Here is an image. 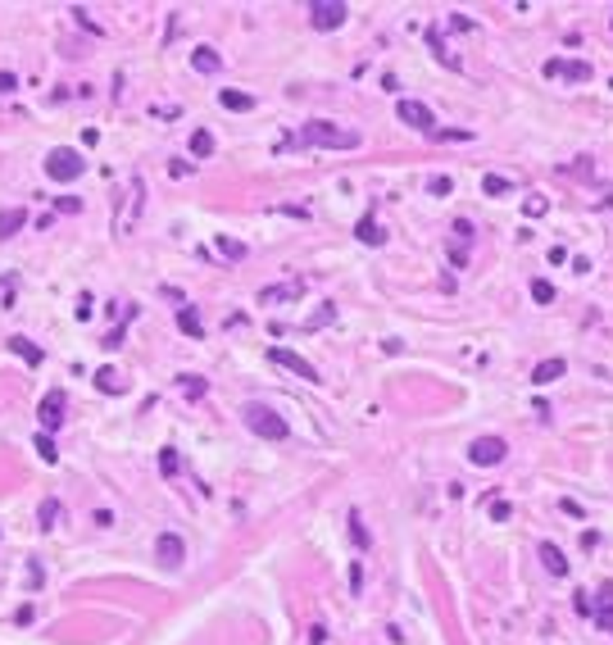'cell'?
I'll return each instance as SVG.
<instances>
[{
    "mask_svg": "<svg viewBox=\"0 0 613 645\" xmlns=\"http://www.w3.org/2000/svg\"><path fill=\"white\" fill-rule=\"evenodd\" d=\"M191 155H195V159H210V155H214V136L205 132V128L191 132Z\"/></svg>",
    "mask_w": 613,
    "mask_h": 645,
    "instance_id": "44dd1931",
    "label": "cell"
},
{
    "mask_svg": "<svg viewBox=\"0 0 613 645\" xmlns=\"http://www.w3.org/2000/svg\"><path fill=\"white\" fill-rule=\"evenodd\" d=\"M155 559L164 568H182V559H187V545H182L177 532H159L155 537Z\"/></svg>",
    "mask_w": 613,
    "mask_h": 645,
    "instance_id": "8992f818",
    "label": "cell"
},
{
    "mask_svg": "<svg viewBox=\"0 0 613 645\" xmlns=\"http://www.w3.org/2000/svg\"><path fill=\"white\" fill-rule=\"evenodd\" d=\"M287 146H323V151H354L359 146V132H350V128H336V123H304V128L291 136Z\"/></svg>",
    "mask_w": 613,
    "mask_h": 645,
    "instance_id": "6da1fadb",
    "label": "cell"
},
{
    "mask_svg": "<svg viewBox=\"0 0 613 645\" xmlns=\"http://www.w3.org/2000/svg\"><path fill=\"white\" fill-rule=\"evenodd\" d=\"M300 291H304V282H282V287H264L259 300L264 305H282V300H300Z\"/></svg>",
    "mask_w": 613,
    "mask_h": 645,
    "instance_id": "4fadbf2b",
    "label": "cell"
},
{
    "mask_svg": "<svg viewBox=\"0 0 613 645\" xmlns=\"http://www.w3.org/2000/svg\"><path fill=\"white\" fill-rule=\"evenodd\" d=\"M505 454H509V445L500 441V437H477V441L468 445V459H473L477 468H495Z\"/></svg>",
    "mask_w": 613,
    "mask_h": 645,
    "instance_id": "5b68a950",
    "label": "cell"
},
{
    "mask_svg": "<svg viewBox=\"0 0 613 645\" xmlns=\"http://www.w3.org/2000/svg\"><path fill=\"white\" fill-rule=\"evenodd\" d=\"M177 327L187 332L191 341H200V337H205V322H200V314H195V305H182V309H177Z\"/></svg>",
    "mask_w": 613,
    "mask_h": 645,
    "instance_id": "2e32d148",
    "label": "cell"
},
{
    "mask_svg": "<svg viewBox=\"0 0 613 645\" xmlns=\"http://www.w3.org/2000/svg\"><path fill=\"white\" fill-rule=\"evenodd\" d=\"M182 391H187L191 400H195V395H205V377H182Z\"/></svg>",
    "mask_w": 613,
    "mask_h": 645,
    "instance_id": "1f68e13d",
    "label": "cell"
},
{
    "mask_svg": "<svg viewBox=\"0 0 613 645\" xmlns=\"http://www.w3.org/2000/svg\"><path fill=\"white\" fill-rule=\"evenodd\" d=\"M482 191H486V195H505V191H509V178H500V173H486V178H482Z\"/></svg>",
    "mask_w": 613,
    "mask_h": 645,
    "instance_id": "603a6c76",
    "label": "cell"
},
{
    "mask_svg": "<svg viewBox=\"0 0 613 645\" xmlns=\"http://www.w3.org/2000/svg\"><path fill=\"white\" fill-rule=\"evenodd\" d=\"M28 223V209H0V241H9Z\"/></svg>",
    "mask_w": 613,
    "mask_h": 645,
    "instance_id": "e0dca14e",
    "label": "cell"
},
{
    "mask_svg": "<svg viewBox=\"0 0 613 645\" xmlns=\"http://www.w3.org/2000/svg\"><path fill=\"white\" fill-rule=\"evenodd\" d=\"M177 468H182V459H177V450H173V445H164V450H159V473H164V477H173V473H177Z\"/></svg>",
    "mask_w": 613,
    "mask_h": 645,
    "instance_id": "7402d4cb",
    "label": "cell"
},
{
    "mask_svg": "<svg viewBox=\"0 0 613 645\" xmlns=\"http://www.w3.org/2000/svg\"><path fill=\"white\" fill-rule=\"evenodd\" d=\"M191 64H195V73H218V68H223V59H218L210 46H195V51H191Z\"/></svg>",
    "mask_w": 613,
    "mask_h": 645,
    "instance_id": "d6986e66",
    "label": "cell"
},
{
    "mask_svg": "<svg viewBox=\"0 0 613 645\" xmlns=\"http://www.w3.org/2000/svg\"><path fill=\"white\" fill-rule=\"evenodd\" d=\"M218 105L232 109V114H245V109H254V96H245V91H218Z\"/></svg>",
    "mask_w": 613,
    "mask_h": 645,
    "instance_id": "ffe728a7",
    "label": "cell"
},
{
    "mask_svg": "<svg viewBox=\"0 0 613 645\" xmlns=\"http://www.w3.org/2000/svg\"><path fill=\"white\" fill-rule=\"evenodd\" d=\"M241 418H245V427H250L254 437H264V441H287V437H291L287 418H282L273 405H259V400H250V405L241 409Z\"/></svg>",
    "mask_w": 613,
    "mask_h": 645,
    "instance_id": "7a4b0ae2",
    "label": "cell"
},
{
    "mask_svg": "<svg viewBox=\"0 0 613 645\" xmlns=\"http://www.w3.org/2000/svg\"><path fill=\"white\" fill-rule=\"evenodd\" d=\"M96 391H105V395H123V391H128V377H123L118 368H101V373H96Z\"/></svg>",
    "mask_w": 613,
    "mask_h": 645,
    "instance_id": "9a60e30c",
    "label": "cell"
},
{
    "mask_svg": "<svg viewBox=\"0 0 613 645\" xmlns=\"http://www.w3.org/2000/svg\"><path fill=\"white\" fill-rule=\"evenodd\" d=\"M59 209H64V214H78V209H82V200H73V195H64V200H59Z\"/></svg>",
    "mask_w": 613,
    "mask_h": 645,
    "instance_id": "60d3db41",
    "label": "cell"
},
{
    "mask_svg": "<svg viewBox=\"0 0 613 645\" xmlns=\"http://www.w3.org/2000/svg\"><path fill=\"white\" fill-rule=\"evenodd\" d=\"M332 318H336V305H323V309H318V314L309 318V332H314V327H327Z\"/></svg>",
    "mask_w": 613,
    "mask_h": 645,
    "instance_id": "f1b7e54d",
    "label": "cell"
},
{
    "mask_svg": "<svg viewBox=\"0 0 613 645\" xmlns=\"http://www.w3.org/2000/svg\"><path fill=\"white\" fill-rule=\"evenodd\" d=\"M96 527H114V514H109V509H96Z\"/></svg>",
    "mask_w": 613,
    "mask_h": 645,
    "instance_id": "ab89813d",
    "label": "cell"
},
{
    "mask_svg": "<svg viewBox=\"0 0 613 645\" xmlns=\"http://www.w3.org/2000/svg\"><path fill=\"white\" fill-rule=\"evenodd\" d=\"M563 373H568V364H563V359H541V364L532 368V382H536V387H550V382H559Z\"/></svg>",
    "mask_w": 613,
    "mask_h": 645,
    "instance_id": "7c38bea8",
    "label": "cell"
},
{
    "mask_svg": "<svg viewBox=\"0 0 613 645\" xmlns=\"http://www.w3.org/2000/svg\"><path fill=\"white\" fill-rule=\"evenodd\" d=\"M545 78H568V82H591V64L586 59H550Z\"/></svg>",
    "mask_w": 613,
    "mask_h": 645,
    "instance_id": "30bf717a",
    "label": "cell"
},
{
    "mask_svg": "<svg viewBox=\"0 0 613 645\" xmlns=\"http://www.w3.org/2000/svg\"><path fill=\"white\" fill-rule=\"evenodd\" d=\"M32 445H36V454H41V459H46V464H55V459H59V450H55V441H51V437H46V432H41V437H36Z\"/></svg>",
    "mask_w": 613,
    "mask_h": 645,
    "instance_id": "4316f807",
    "label": "cell"
},
{
    "mask_svg": "<svg viewBox=\"0 0 613 645\" xmlns=\"http://www.w3.org/2000/svg\"><path fill=\"white\" fill-rule=\"evenodd\" d=\"M396 114H400V123H409V128H418V132H436V118L423 101H400Z\"/></svg>",
    "mask_w": 613,
    "mask_h": 645,
    "instance_id": "ba28073f",
    "label": "cell"
},
{
    "mask_svg": "<svg viewBox=\"0 0 613 645\" xmlns=\"http://www.w3.org/2000/svg\"><path fill=\"white\" fill-rule=\"evenodd\" d=\"M450 187H455V182H450L445 173H436V178L427 182V191H432V195H450Z\"/></svg>",
    "mask_w": 613,
    "mask_h": 645,
    "instance_id": "4dcf8cb0",
    "label": "cell"
},
{
    "mask_svg": "<svg viewBox=\"0 0 613 645\" xmlns=\"http://www.w3.org/2000/svg\"><path fill=\"white\" fill-rule=\"evenodd\" d=\"M73 314H78V322H87L96 309H91V295H78V309H73Z\"/></svg>",
    "mask_w": 613,
    "mask_h": 645,
    "instance_id": "d6a6232c",
    "label": "cell"
},
{
    "mask_svg": "<svg viewBox=\"0 0 613 645\" xmlns=\"http://www.w3.org/2000/svg\"><path fill=\"white\" fill-rule=\"evenodd\" d=\"M595 623H599V627H604V631H613V609H609V604H604V609H599V614H595Z\"/></svg>",
    "mask_w": 613,
    "mask_h": 645,
    "instance_id": "8d00e7d4",
    "label": "cell"
},
{
    "mask_svg": "<svg viewBox=\"0 0 613 645\" xmlns=\"http://www.w3.org/2000/svg\"><path fill=\"white\" fill-rule=\"evenodd\" d=\"M5 91H19V78H14V73H0V96H5Z\"/></svg>",
    "mask_w": 613,
    "mask_h": 645,
    "instance_id": "d590c367",
    "label": "cell"
},
{
    "mask_svg": "<svg viewBox=\"0 0 613 645\" xmlns=\"http://www.w3.org/2000/svg\"><path fill=\"white\" fill-rule=\"evenodd\" d=\"M268 359H273V364H282V368H291V373L304 377V382H323V377H318V368L309 364V359H300L296 350H282V345H273V350H268Z\"/></svg>",
    "mask_w": 613,
    "mask_h": 645,
    "instance_id": "52a82bcc",
    "label": "cell"
},
{
    "mask_svg": "<svg viewBox=\"0 0 613 645\" xmlns=\"http://www.w3.org/2000/svg\"><path fill=\"white\" fill-rule=\"evenodd\" d=\"M532 300H536V305H550V300H555V287H550L545 278H541V282H532Z\"/></svg>",
    "mask_w": 613,
    "mask_h": 645,
    "instance_id": "83f0119b",
    "label": "cell"
},
{
    "mask_svg": "<svg viewBox=\"0 0 613 645\" xmlns=\"http://www.w3.org/2000/svg\"><path fill=\"white\" fill-rule=\"evenodd\" d=\"M36 518H41V527H55V518H59V500H46Z\"/></svg>",
    "mask_w": 613,
    "mask_h": 645,
    "instance_id": "f546056e",
    "label": "cell"
},
{
    "mask_svg": "<svg viewBox=\"0 0 613 645\" xmlns=\"http://www.w3.org/2000/svg\"><path fill=\"white\" fill-rule=\"evenodd\" d=\"M9 350H14L23 364H32V368L46 359V350H41V345H32V337H9Z\"/></svg>",
    "mask_w": 613,
    "mask_h": 645,
    "instance_id": "5bb4252c",
    "label": "cell"
},
{
    "mask_svg": "<svg viewBox=\"0 0 613 645\" xmlns=\"http://www.w3.org/2000/svg\"><path fill=\"white\" fill-rule=\"evenodd\" d=\"M346 14H350V9L341 5V0H314V5H309V23H314L318 32L341 28V23H346Z\"/></svg>",
    "mask_w": 613,
    "mask_h": 645,
    "instance_id": "277c9868",
    "label": "cell"
},
{
    "mask_svg": "<svg viewBox=\"0 0 613 645\" xmlns=\"http://www.w3.org/2000/svg\"><path fill=\"white\" fill-rule=\"evenodd\" d=\"M41 581H46V573H41V564H36V559H32V564H28V586L36 591V586H41Z\"/></svg>",
    "mask_w": 613,
    "mask_h": 645,
    "instance_id": "836d02e7",
    "label": "cell"
},
{
    "mask_svg": "<svg viewBox=\"0 0 613 645\" xmlns=\"http://www.w3.org/2000/svg\"><path fill=\"white\" fill-rule=\"evenodd\" d=\"M64 405H68V395L64 391H46V400H41V409H36V414H41V427H46V437H51V432L64 423Z\"/></svg>",
    "mask_w": 613,
    "mask_h": 645,
    "instance_id": "9c48e42d",
    "label": "cell"
},
{
    "mask_svg": "<svg viewBox=\"0 0 613 645\" xmlns=\"http://www.w3.org/2000/svg\"><path fill=\"white\" fill-rule=\"evenodd\" d=\"M354 237H359L364 245H382V241H386V232L377 228V218H373V214H364V218H359V228H354Z\"/></svg>",
    "mask_w": 613,
    "mask_h": 645,
    "instance_id": "ac0fdd59",
    "label": "cell"
},
{
    "mask_svg": "<svg viewBox=\"0 0 613 645\" xmlns=\"http://www.w3.org/2000/svg\"><path fill=\"white\" fill-rule=\"evenodd\" d=\"M218 255H223V259H245V245L232 241V237H218Z\"/></svg>",
    "mask_w": 613,
    "mask_h": 645,
    "instance_id": "484cf974",
    "label": "cell"
},
{
    "mask_svg": "<svg viewBox=\"0 0 613 645\" xmlns=\"http://www.w3.org/2000/svg\"><path fill=\"white\" fill-rule=\"evenodd\" d=\"M14 291H19V278H14V273H9V278H0V309L14 305Z\"/></svg>",
    "mask_w": 613,
    "mask_h": 645,
    "instance_id": "d4e9b609",
    "label": "cell"
},
{
    "mask_svg": "<svg viewBox=\"0 0 613 645\" xmlns=\"http://www.w3.org/2000/svg\"><path fill=\"white\" fill-rule=\"evenodd\" d=\"M509 514H513V504H505V500H495V504H490V518H495V523H505Z\"/></svg>",
    "mask_w": 613,
    "mask_h": 645,
    "instance_id": "e575fe53",
    "label": "cell"
},
{
    "mask_svg": "<svg viewBox=\"0 0 613 645\" xmlns=\"http://www.w3.org/2000/svg\"><path fill=\"white\" fill-rule=\"evenodd\" d=\"M350 537H354V545H359V550H368V545H373V541H368V527H364L359 514H350Z\"/></svg>",
    "mask_w": 613,
    "mask_h": 645,
    "instance_id": "cb8c5ba5",
    "label": "cell"
},
{
    "mask_svg": "<svg viewBox=\"0 0 613 645\" xmlns=\"http://www.w3.org/2000/svg\"><path fill=\"white\" fill-rule=\"evenodd\" d=\"M536 554H541L545 573H555V577H563V573H568V554H563L555 541H541V550H536Z\"/></svg>",
    "mask_w": 613,
    "mask_h": 645,
    "instance_id": "8fae6325",
    "label": "cell"
},
{
    "mask_svg": "<svg viewBox=\"0 0 613 645\" xmlns=\"http://www.w3.org/2000/svg\"><path fill=\"white\" fill-rule=\"evenodd\" d=\"M572 604H577L582 614H591V595H586V591H577V595H572Z\"/></svg>",
    "mask_w": 613,
    "mask_h": 645,
    "instance_id": "f35d334b",
    "label": "cell"
},
{
    "mask_svg": "<svg viewBox=\"0 0 613 645\" xmlns=\"http://www.w3.org/2000/svg\"><path fill=\"white\" fill-rule=\"evenodd\" d=\"M101 345H105V350H118V345H123V327H118V332H109Z\"/></svg>",
    "mask_w": 613,
    "mask_h": 645,
    "instance_id": "74e56055",
    "label": "cell"
},
{
    "mask_svg": "<svg viewBox=\"0 0 613 645\" xmlns=\"http://www.w3.org/2000/svg\"><path fill=\"white\" fill-rule=\"evenodd\" d=\"M87 173V159H82V151H73V146H55L51 155H46V178L55 182H73Z\"/></svg>",
    "mask_w": 613,
    "mask_h": 645,
    "instance_id": "3957f363",
    "label": "cell"
}]
</instances>
